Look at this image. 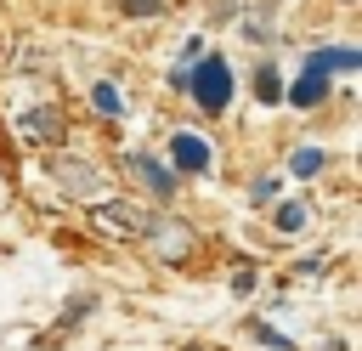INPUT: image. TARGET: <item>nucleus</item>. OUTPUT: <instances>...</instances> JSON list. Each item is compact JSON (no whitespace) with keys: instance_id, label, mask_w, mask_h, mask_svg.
Wrapping results in <instances>:
<instances>
[{"instance_id":"9b49d317","label":"nucleus","mask_w":362,"mask_h":351,"mask_svg":"<svg viewBox=\"0 0 362 351\" xmlns=\"http://www.w3.org/2000/svg\"><path fill=\"white\" fill-rule=\"evenodd\" d=\"M322 164H328V153H322V147H300V153L288 159V170H294V176H317Z\"/></svg>"},{"instance_id":"f3484780","label":"nucleus","mask_w":362,"mask_h":351,"mask_svg":"<svg viewBox=\"0 0 362 351\" xmlns=\"http://www.w3.org/2000/svg\"><path fill=\"white\" fill-rule=\"evenodd\" d=\"M249 192H255V204H266V198H277V181H272V176H260Z\"/></svg>"},{"instance_id":"7ed1b4c3","label":"nucleus","mask_w":362,"mask_h":351,"mask_svg":"<svg viewBox=\"0 0 362 351\" xmlns=\"http://www.w3.org/2000/svg\"><path fill=\"white\" fill-rule=\"evenodd\" d=\"M141 238H147V243H153V255H164V260H187V255L198 249L192 226H181V221H164V215H153Z\"/></svg>"},{"instance_id":"f8f14e48","label":"nucleus","mask_w":362,"mask_h":351,"mask_svg":"<svg viewBox=\"0 0 362 351\" xmlns=\"http://www.w3.org/2000/svg\"><path fill=\"white\" fill-rule=\"evenodd\" d=\"M305 226V204H277V232H300Z\"/></svg>"},{"instance_id":"ddd939ff","label":"nucleus","mask_w":362,"mask_h":351,"mask_svg":"<svg viewBox=\"0 0 362 351\" xmlns=\"http://www.w3.org/2000/svg\"><path fill=\"white\" fill-rule=\"evenodd\" d=\"M255 91H260V102H277V96H283V79H277V68H260Z\"/></svg>"},{"instance_id":"423d86ee","label":"nucleus","mask_w":362,"mask_h":351,"mask_svg":"<svg viewBox=\"0 0 362 351\" xmlns=\"http://www.w3.org/2000/svg\"><path fill=\"white\" fill-rule=\"evenodd\" d=\"M170 159H175V170H209V142L198 136V130H175L170 136Z\"/></svg>"},{"instance_id":"f257e3e1","label":"nucleus","mask_w":362,"mask_h":351,"mask_svg":"<svg viewBox=\"0 0 362 351\" xmlns=\"http://www.w3.org/2000/svg\"><path fill=\"white\" fill-rule=\"evenodd\" d=\"M187 91H192V102H198L204 113H221V108L232 102V91H238L232 62H226V57H198V62L187 68Z\"/></svg>"},{"instance_id":"6e6552de","label":"nucleus","mask_w":362,"mask_h":351,"mask_svg":"<svg viewBox=\"0 0 362 351\" xmlns=\"http://www.w3.org/2000/svg\"><path fill=\"white\" fill-rule=\"evenodd\" d=\"M17 130H23L28 142H62V113H57V108H28Z\"/></svg>"},{"instance_id":"0eeeda50","label":"nucleus","mask_w":362,"mask_h":351,"mask_svg":"<svg viewBox=\"0 0 362 351\" xmlns=\"http://www.w3.org/2000/svg\"><path fill=\"white\" fill-rule=\"evenodd\" d=\"M345 68H362V51H351V45H322V51H311L305 57V74H345Z\"/></svg>"},{"instance_id":"39448f33","label":"nucleus","mask_w":362,"mask_h":351,"mask_svg":"<svg viewBox=\"0 0 362 351\" xmlns=\"http://www.w3.org/2000/svg\"><path fill=\"white\" fill-rule=\"evenodd\" d=\"M124 164H130V176H136V181H141L153 198H170V192H175V170H164L153 153H130Z\"/></svg>"},{"instance_id":"9d476101","label":"nucleus","mask_w":362,"mask_h":351,"mask_svg":"<svg viewBox=\"0 0 362 351\" xmlns=\"http://www.w3.org/2000/svg\"><path fill=\"white\" fill-rule=\"evenodd\" d=\"M90 102H96V113H107V119H119V108H124V102H119V91H113L107 79H96V85H90Z\"/></svg>"},{"instance_id":"2eb2a0df","label":"nucleus","mask_w":362,"mask_h":351,"mask_svg":"<svg viewBox=\"0 0 362 351\" xmlns=\"http://www.w3.org/2000/svg\"><path fill=\"white\" fill-rule=\"evenodd\" d=\"M255 334H260V340H266L272 351H294V340H288V334H277L272 323H255Z\"/></svg>"},{"instance_id":"20e7f679","label":"nucleus","mask_w":362,"mask_h":351,"mask_svg":"<svg viewBox=\"0 0 362 351\" xmlns=\"http://www.w3.org/2000/svg\"><path fill=\"white\" fill-rule=\"evenodd\" d=\"M96 221H102L107 232H130V238H141L153 215H147L141 204H130V198H102V209H96Z\"/></svg>"},{"instance_id":"1a4fd4ad","label":"nucleus","mask_w":362,"mask_h":351,"mask_svg":"<svg viewBox=\"0 0 362 351\" xmlns=\"http://www.w3.org/2000/svg\"><path fill=\"white\" fill-rule=\"evenodd\" d=\"M322 96H328V79H322V74H300V79L288 85V102H294V108H317Z\"/></svg>"},{"instance_id":"f03ea898","label":"nucleus","mask_w":362,"mask_h":351,"mask_svg":"<svg viewBox=\"0 0 362 351\" xmlns=\"http://www.w3.org/2000/svg\"><path fill=\"white\" fill-rule=\"evenodd\" d=\"M45 170L57 176L62 192H74V198H102V170H96V164H85V159H74V153H51Z\"/></svg>"},{"instance_id":"dca6fc26","label":"nucleus","mask_w":362,"mask_h":351,"mask_svg":"<svg viewBox=\"0 0 362 351\" xmlns=\"http://www.w3.org/2000/svg\"><path fill=\"white\" fill-rule=\"evenodd\" d=\"M249 289H255V266H238L232 272V294H249Z\"/></svg>"},{"instance_id":"4468645a","label":"nucleus","mask_w":362,"mask_h":351,"mask_svg":"<svg viewBox=\"0 0 362 351\" xmlns=\"http://www.w3.org/2000/svg\"><path fill=\"white\" fill-rule=\"evenodd\" d=\"M119 11H124V17H158L164 0H119Z\"/></svg>"}]
</instances>
